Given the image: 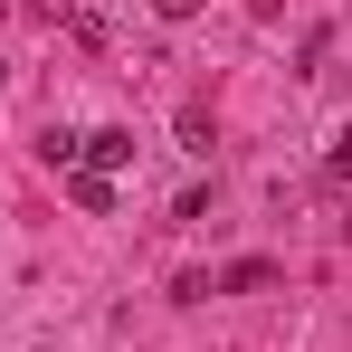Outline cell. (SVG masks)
<instances>
[{"mask_svg": "<svg viewBox=\"0 0 352 352\" xmlns=\"http://www.w3.org/2000/svg\"><path fill=\"white\" fill-rule=\"evenodd\" d=\"M124 162H133V133H124V124H96V133L76 143V172H105V181H115Z\"/></svg>", "mask_w": 352, "mask_h": 352, "instance_id": "6da1fadb", "label": "cell"}, {"mask_svg": "<svg viewBox=\"0 0 352 352\" xmlns=\"http://www.w3.org/2000/svg\"><path fill=\"white\" fill-rule=\"evenodd\" d=\"M67 200H76V210H96V219H105V210H115V181H105V172H67Z\"/></svg>", "mask_w": 352, "mask_h": 352, "instance_id": "7a4b0ae2", "label": "cell"}, {"mask_svg": "<svg viewBox=\"0 0 352 352\" xmlns=\"http://www.w3.org/2000/svg\"><path fill=\"white\" fill-rule=\"evenodd\" d=\"M219 286H229V295H257V286H276V267H267V257H238Z\"/></svg>", "mask_w": 352, "mask_h": 352, "instance_id": "3957f363", "label": "cell"}, {"mask_svg": "<svg viewBox=\"0 0 352 352\" xmlns=\"http://www.w3.org/2000/svg\"><path fill=\"white\" fill-rule=\"evenodd\" d=\"M76 143H86V133H67V124H48V143H38V153H48L58 172H76Z\"/></svg>", "mask_w": 352, "mask_h": 352, "instance_id": "277c9868", "label": "cell"}, {"mask_svg": "<svg viewBox=\"0 0 352 352\" xmlns=\"http://www.w3.org/2000/svg\"><path fill=\"white\" fill-rule=\"evenodd\" d=\"M324 172H333V181H352V124H333V143H324Z\"/></svg>", "mask_w": 352, "mask_h": 352, "instance_id": "5b68a950", "label": "cell"}, {"mask_svg": "<svg viewBox=\"0 0 352 352\" xmlns=\"http://www.w3.org/2000/svg\"><path fill=\"white\" fill-rule=\"evenodd\" d=\"M153 19H200V0H153Z\"/></svg>", "mask_w": 352, "mask_h": 352, "instance_id": "8992f818", "label": "cell"}]
</instances>
